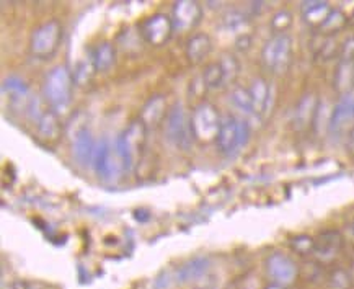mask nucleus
<instances>
[{
	"mask_svg": "<svg viewBox=\"0 0 354 289\" xmlns=\"http://www.w3.org/2000/svg\"><path fill=\"white\" fill-rule=\"evenodd\" d=\"M147 131L149 129L145 128V124L138 118L131 121L128 128L118 134L115 149L124 171H131L138 164L140 153L145 147V141H147Z\"/></svg>",
	"mask_w": 354,
	"mask_h": 289,
	"instance_id": "nucleus-1",
	"label": "nucleus"
},
{
	"mask_svg": "<svg viewBox=\"0 0 354 289\" xmlns=\"http://www.w3.org/2000/svg\"><path fill=\"white\" fill-rule=\"evenodd\" d=\"M74 75L66 66H56L48 72L43 82L44 100L54 111H66L72 100Z\"/></svg>",
	"mask_w": 354,
	"mask_h": 289,
	"instance_id": "nucleus-2",
	"label": "nucleus"
},
{
	"mask_svg": "<svg viewBox=\"0 0 354 289\" xmlns=\"http://www.w3.org/2000/svg\"><path fill=\"white\" fill-rule=\"evenodd\" d=\"M165 128V138L169 139L171 146L180 151H188L194 142V134L192 128V115L185 110L181 103H176L169 110L163 121Z\"/></svg>",
	"mask_w": 354,
	"mask_h": 289,
	"instance_id": "nucleus-3",
	"label": "nucleus"
},
{
	"mask_svg": "<svg viewBox=\"0 0 354 289\" xmlns=\"http://www.w3.org/2000/svg\"><path fill=\"white\" fill-rule=\"evenodd\" d=\"M250 139V126L247 121L237 120L227 115L222 118L219 133L216 138V146L222 156L232 157L242 149Z\"/></svg>",
	"mask_w": 354,
	"mask_h": 289,
	"instance_id": "nucleus-4",
	"label": "nucleus"
},
{
	"mask_svg": "<svg viewBox=\"0 0 354 289\" xmlns=\"http://www.w3.org/2000/svg\"><path fill=\"white\" fill-rule=\"evenodd\" d=\"M292 59V39L288 35H274L268 39L261 51V61L270 72L281 74L288 69Z\"/></svg>",
	"mask_w": 354,
	"mask_h": 289,
	"instance_id": "nucleus-5",
	"label": "nucleus"
},
{
	"mask_svg": "<svg viewBox=\"0 0 354 289\" xmlns=\"http://www.w3.org/2000/svg\"><path fill=\"white\" fill-rule=\"evenodd\" d=\"M62 39V25L57 20H48L36 26L30 38V49L36 57H49L56 53Z\"/></svg>",
	"mask_w": 354,
	"mask_h": 289,
	"instance_id": "nucleus-6",
	"label": "nucleus"
},
{
	"mask_svg": "<svg viewBox=\"0 0 354 289\" xmlns=\"http://www.w3.org/2000/svg\"><path fill=\"white\" fill-rule=\"evenodd\" d=\"M222 118L219 116V113L214 108V105L211 103H199L198 106H194V110L192 113V128H193V134L196 141H212L217 138V133H219V126H221Z\"/></svg>",
	"mask_w": 354,
	"mask_h": 289,
	"instance_id": "nucleus-7",
	"label": "nucleus"
},
{
	"mask_svg": "<svg viewBox=\"0 0 354 289\" xmlns=\"http://www.w3.org/2000/svg\"><path fill=\"white\" fill-rule=\"evenodd\" d=\"M266 272L274 286L289 288L296 283L297 279V266L286 254L274 252L268 257L266 260Z\"/></svg>",
	"mask_w": 354,
	"mask_h": 289,
	"instance_id": "nucleus-8",
	"label": "nucleus"
},
{
	"mask_svg": "<svg viewBox=\"0 0 354 289\" xmlns=\"http://www.w3.org/2000/svg\"><path fill=\"white\" fill-rule=\"evenodd\" d=\"M92 167H93V170L97 171L98 177H102L105 180L115 178L118 170H122V164L116 153L115 144H113V147H111L110 141L105 138H103L102 141H98L97 149H95V153H93Z\"/></svg>",
	"mask_w": 354,
	"mask_h": 289,
	"instance_id": "nucleus-9",
	"label": "nucleus"
},
{
	"mask_svg": "<svg viewBox=\"0 0 354 289\" xmlns=\"http://www.w3.org/2000/svg\"><path fill=\"white\" fill-rule=\"evenodd\" d=\"M140 36L145 43L152 44V46H162L170 39L171 33H174V24L171 18L163 15V13H157L144 21L140 25Z\"/></svg>",
	"mask_w": 354,
	"mask_h": 289,
	"instance_id": "nucleus-10",
	"label": "nucleus"
},
{
	"mask_svg": "<svg viewBox=\"0 0 354 289\" xmlns=\"http://www.w3.org/2000/svg\"><path fill=\"white\" fill-rule=\"evenodd\" d=\"M170 18L175 30L189 31L201 21L203 8L194 0H180L171 8Z\"/></svg>",
	"mask_w": 354,
	"mask_h": 289,
	"instance_id": "nucleus-11",
	"label": "nucleus"
},
{
	"mask_svg": "<svg viewBox=\"0 0 354 289\" xmlns=\"http://www.w3.org/2000/svg\"><path fill=\"white\" fill-rule=\"evenodd\" d=\"M319 98H317L315 93L308 92L304 95L301 100L297 102L296 110H294V129L296 131H306L314 124L317 110H319Z\"/></svg>",
	"mask_w": 354,
	"mask_h": 289,
	"instance_id": "nucleus-12",
	"label": "nucleus"
},
{
	"mask_svg": "<svg viewBox=\"0 0 354 289\" xmlns=\"http://www.w3.org/2000/svg\"><path fill=\"white\" fill-rule=\"evenodd\" d=\"M211 270V260L207 257H194V259L185 261L183 265H180L176 268L174 274L175 281L180 284H188L199 281L209 273Z\"/></svg>",
	"mask_w": 354,
	"mask_h": 289,
	"instance_id": "nucleus-13",
	"label": "nucleus"
},
{
	"mask_svg": "<svg viewBox=\"0 0 354 289\" xmlns=\"http://www.w3.org/2000/svg\"><path fill=\"white\" fill-rule=\"evenodd\" d=\"M167 113H169L167 111V97L162 93H157L145 102L139 120L145 124V128L151 129L160 124L162 121H165Z\"/></svg>",
	"mask_w": 354,
	"mask_h": 289,
	"instance_id": "nucleus-14",
	"label": "nucleus"
},
{
	"mask_svg": "<svg viewBox=\"0 0 354 289\" xmlns=\"http://www.w3.org/2000/svg\"><path fill=\"white\" fill-rule=\"evenodd\" d=\"M95 149H97V142H95L90 129L82 128L72 142V153H74L75 160L80 165H92Z\"/></svg>",
	"mask_w": 354,
	"mask_h": 289,
	"instance_id": "nucleus-15",
	"label": "nucleus"
},
{
	"mask_svg": "<svg viewBox=\"0 0 354 289\" xmlns=\"http://www.w3.org/2000/svg\"><path fill=\"white\" fill-rule=\"evenodd\" d=\"M342 245L343 239L339 236V232H337V230H326V232L322 234L319 241H315L314 255L320 261H330L337 257Z\"/></svg>",
	"mask_w": 354,
	"mask_h": 289,
	"instance_id": "nucleus-16",
	"label": "nucleus"
},
{
	"mask_svg": "<svg viewBox=\"0 0 354 289\" xmlns=\"http://www.w3.org/2000/svg\"><path fill=\"white\" fill-rule=\"evenodd\" d=\"M212 49V41L206 33H196L189 38L186 44V57L192 64H201L209 56Z\"/></svg>",
	"mask_w": 354,
	"mask_h": 289,
	"instance_id": "nucleus-17",
	"label": "nucleus"
},
{
	"mask_svg": "<svg viewBox=\"0 0 354 289\" xmlns=\"http://www.w3.org/2000/svg\"><path fill=\"white\" fill-rule=\"evenodd\" d=\"M2 92L8 95V97L12 98L13 103L24 105L25 111H26V108H28V103L31 100V97H33V95L30 93L28 85L24 82V79H20V77H15V75L7 77V79L3 80Z\"/></svg>",
	"mask_w": 354,
	"mask_h": 289,
	"instance_id": "nucleus-18",
	"label": "nucleus"
},
{
	"mask_svg": "<svg viewBox=\"0 0 354 289\" xmlns=\"http://www.w3.org/2000/svg\"><path fill=\"white\" fill-rule=\"evenodd\" d=\"M354 118V95H344L342 102L331 111V120H330V131L331 133H337L348 123L349 120Z\"/></svg>",
	"mask_w": 354,
	"mask_h": 289,
	"instance_id": "nucleus-19",
	"label": "nucleus"
},
{
	"mask_svg": "<svg viewBox=\"0 0 354 289\" xmlns=\"http://www.w3.org/2000/svg\"><path fill=\"white\" fill-rule=\"evenodd\" d=\"M335 90L339 95H349L354 88V62L339 59L337 71H335L333 77Z\"/></svg>",
	"mask_w": 354,
	"mask_h": 289,
	"instance_id": "nucleus-20",
	"label": "nucleus"
},
{
	"mask_svg": "<svg viewBox=\"0 0 354 289\" xmlns=\"http://www.w3.org/2000/svg\"><path fill=\"white\" fill-rule=\"evenodd\" d=\"M248 92H250V95H252L253 106H255L257 115L266 113L268 106H270V100H271L270 84H268L265 79H261V77H257V79H253L252 85H250Z\"/></svg>",
	"mask_w": 354,
	"mask_h": 289,
	"instance_id": "nucleus-21",
	"label": "nucleus"
},
{
	"mask_svg": "<svg viewBox=\"0 0 354 289\" xmlns=\"http://www.w3.org/2000/svg\"><path fill=\"white\" fill-rule=\"evenodd\" d=\"M36 128H38V134L46 141H56L61 136V123L56 111L51 108H46V111L39 116V120L36 121Z\"/></svg>",
	"mask_w": 354,
	"mask_h": 289,
	"instance_id": "nucleus-22",
	"label": "nucleus"
},
{
	"mask_svg": "<svg viewBox=\"0 0 354 289\" xmlns=\"http://www.w3.org/2000/svg\"><path fill=\"white\" fill-rule=\"evenodd\" d=\"M92 62L97 72H108L115 66L116 62V49L110 41L100 43L97 48L93 49Z\"/></svg>",
	"mask_w": 354,
	"mask_h": 289,
	"instance_id": "nucleus-23",
	"label": "nucleus"
},
{
	"mask_svg": "<svg viewBox=\"0 0 354 289\" xmlns=\"http://www.w3.org/2000/svg\"><path fill=\"white\" fill-rule=\"evenodd\" d=\"M331 8L326 2H320V0H312V2L302 3V17L310 26H319L326 20L330 15Z\"/></svg>",
	"mask_w": 354,
	"mask_h": 289,
	"instance_id": "nucleus-24",
	"label": "nucleus"
},
{
	"mask_svg": "<svg viewBox=\"0 0 354 289\" xmlns=\"http://www.w3.org/2000/svg\"><path fill=\"white\" fill-rule=\"evenodd\" d=\"M203 85L209 90H219L222 87H225L227 85L225 74H224V69H222V66L219 64V61L206 66V69L203 72Z\"/></svg>",
	"mask_w": 354,
	"mask_h": 289,
	"instance_id": "nucleus-25",
	"label": "nucleus"
},
{
	"mask_svg": "<svg viewBox=\"0 0 354 289\" xmlns=\"http://www.w3.org/2000/svg\"><path fill=\"white\" fill-rule=\"evenodd\" d=\"M346 25H348V17L344 15L342 10H337V8L333 10V8H331L330 15L326 17V20L319 26V28L322 35L333 36L335 33H338V31H342Z\"/></svg>",
	"mask_w": 354,
	"mask_h": 289,
	"instance_id": "nucleus-26",
	"label": "nucleus"
},
{
	"mask_svg": "<svg viewBox=\"0 0 354 289\" xmlns=\"http://www.w3.org/2000/svg\"><path fill=\"white\" fill-rule=\"evenodd\" d=\"M230 102H232V105L237 108L240 113H243V115H257L255 106H253L252 95H250L248 88H234L232 93H230Z\"/></svg>",
	"mask_w": 354,
	"mask_h": 289,
	"instance_id": "nucleus-27",
	"label": "nucleus"
},
{
	"mask_svg": "<svg viewBox=\"0 0 354 289\" xmlns=\"http://www.w3.org/2000/svg\"><path fill=\"white\" fill-rule=\"evenodd\" d=\"M219 64L222 66V69H224L227 85L232 84L234 80L237 79V75L240 72V64H239L237 57L232 56V54H222V56L219 57Z\"/></svg>",
	"mask_w": 354,
	"mask_h": 289,
	"instance_id": "nucleus-28",
	"label": "nucleus"
},
{
	"mask_svg": "<svg viewBox=\"0 0 354 289\" xmlns=\"http://www.w3.org/2000/svg\"><path fill=\"white\" fill-rule=\"evenodd\" d=\"M290 248L299 255H308L314 254L315 241L308 236H297L290 239Z\"/></svg>",
	"mask_w": 354,
	"mask_h": 289,
	"instance_id": "nucleus-29",
	"label": "nucleus"
},
{
	"mask_svg": "<svg viewBox=\"0 0 354 289\" xmlns=\"http://www.w3.org/2000/svg\"><path fill=\"white\" fill-rule=\"evenodd\" d=\"M292 25V13L289 10L276 12L271 18V28L276 31V35H284V31Z\"/></svg>",
	"mask_w": 354,
	"mask_h": 289,
	"instance_id": "nucleus-30",
	"label": "nucleus"
},
{
	"mask_svg": "<svg viewBox=\"0 0 354 289\" xmlns=\"http://www.w3.org/2000/svg\"><path fill=\"white\" fill-rule=\"evenodd\" d=\"M93 72H95V66L92 61H87V59L80 61L74 71V84H79V85L87 84L88 80L92 79Z\"/></svg>",
	"mask_w": 354,
	"mask_h": 289,
	"instance_id": "nucleus-31",
	"label": "nucleus"
},
{
	"mask_svg": "<svg viewBox=\"0 0 354 289\" xmlns=\"http://www.w3.org/2000/svg\"><path fill=\"white\" fill-rule=\"evenodd\" d=\"M330 289H349V274L344 270H335L330 278Z\"/></svg>",
	"mask_w": 354,
	"mask_h": 289,
	"instance_id": "nucleus-32",
	"label": "nucleus"
},
{
	"mask_svg": "<svg viewBox=\"0 0 354 289\" xmlns=\"http://www.w3.org/2000/svg\"><path fill=\"white\" fill-rule=\"evenodd\" d=\"M245 20H247L245 13L239 10H232L224 17V25L227 30H237L239 26H242L245 24Z\"/></svg>",
	"mask_w": 354,
	"mask_h": 289,
	"instance_id": "nucleus-33",
	"label": "nucleus"
},
{
	"mask_svg": "<svg viewBox=\"0 0 354 289\" xmlns=\"http://www.w3.org/2000/svg\"><path fill=\"white\" fill-rule=\"evenodd\" d=\"M337 53H338V48H337V43H335V39H328V41H325L324 44H322V48H320L322 59L328 61Z\"/></svg>",
	"mask_w": 354,
	"mask_h": 289,
	"instance_id": "nucleus-34",
	"label": "nucleus"
},
{
	"mask_svg": "<svg viewBox=\"0 0 354 289\" xmlns=\"http://www.w3.org/2000/svg\"><path fill=\"white\" fill-rule=\"evenodd\" d=\"M339 59L354 62V36L343 43L342 49H339Z\"/></svg>",
	"mask_w": 354,
	"mask_h": 289,
	"instance_id": "nucleus-35",
	"label": "nucleus"
},
{
	"mask_svg": "<svg viewBox=\"0 0 354 289\" xmlns=\"http://www.w3.org/2000/svg\"><path fill=\"white\" fill-rule=\"evenodd\" d=\"M170 281H171L170 273L160 274V277L156 279V283H153V286H156V289H167L170 286Z\"/></svg>",
	"mask_w": 354,
	"mask_h": 289,
	"instance_id": "nucleus-36",
	"label": "nucleus"
},
{
	"mask_svg": "<svg viewBox=\"0 0 354 289\" xmlns=\"http://www.w3.org/2000/svg\"><path fill=\"white\" fill-rule=\"evenodd\" d=\"M349 146L354 147V128L351 129V133H349Z\"/></svg>",
	"mask_w": 354,
	"mask_h": 289,
	"instance_id": "nucleus-37",
	"label": "nucleus"
},
{
	"mask_svg": "<svg viewBox=\"0 0 354 289\" xmlns=\"http://www.w3.org/2000/svg\"><path fill=\"white\" fill-rule=\"evenodd\" d=\"M348 25H351V26H354V10L351 12V15L348 17Z\"/></svg>",
	"mask_w": 354,
	"mask_h": 289,
	"instance_id": "nucleus-38",
	"label": "nucleus"
},
{
	"mask_svg": "<svg viewBox=\"0 0 354 289\" xmlns=\"http://www.w3.org/2000/svg\"><path fill=\"white\" fill-rule=\"evenodd\" d=\"M268 289H283V288H279V286H271V288H268Z\"/></svg>",
	"mask_w": 354,
	"mask_h": 289,
	"instance_id": "nucleus-39",
	"label": "nucleus"
},
{
	"mask_svg": "<svg viewBox=\"0 0 354 289\" xmlns=\"http://www.w3.org/2000/svg\"><path fill=\"white\" fill-rule=\"evenodd\" d=\"M353 230H354V223H353Z\"/></svg>",
	"mask_w": 354,
	"mask_h": 289,
	"instance_id": "nucleus-40",
	"label": "nucleus"
}]
</instances>
